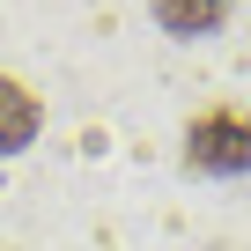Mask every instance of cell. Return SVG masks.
<instances>
[{
  "instance_id": "7a4b0ae2",
  "label": "cell",
  "mask_w": 251,
  "mask_h": 251,
  "mask_svg": "<svg viewBox=\"0 0 251 251\" xmlns=\"http://www.w3.org/2000/svg\"><path fill=\"white\" fill-rule=\"evenodd\" d=\"M37 133H45V103H37V89L15 81V74H0V155H23Z\"/></svg>"
},
{
  "instance_id": "6da1fadb",
  "label": "cell",
  "mask_w": 251,
  "mask_h": 251,
  "mask_svg": "<svg viewBox=\"0 0 251 251\" xmlns=\"http://www.w3.org/2000/svg\"><path fill=\"white\" fill-rule=\"evenodd\" d=\"M185 170H200V177H244L251 170V111L207 103L185 126Z\"/></svg>"
},
{
  "instance_id": "3957f363",
  "label": "cell",
  "mask_w": 251,
  "mask_h": 251,
  "mask_svg": "<svg viewBox=\"0 0 251 251\" xmlns=\"http://www.w3.org/2000/svg\"><path fill=\"white\" fill-rule=\"evenodd\" d=\"M148 8H155V23L170 37H214L236 15V0H148Z\"/></svg>"
}]
</instances>
